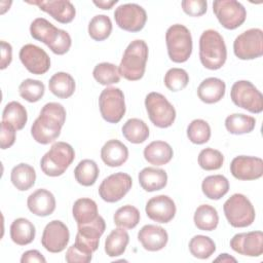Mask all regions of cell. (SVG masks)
Instances as JSON below:
<instances>
[{"label": "cell", "mask_w": 263, "mask_h": 263, "mask_svg": "<svg viewBox=\"0 0 263 263\" xmlns=\"http://www.w3.org/2000/svg\"><path fill=\"white\" fill-rule=\"evenodd\" d=\"M65 121L66 110L63 105L55 102L47 103L33 122L31 135L37 143L49 144L59 138Z\"/></svg>", "instance_id": "6da1fadb"}, {"label": "cell", "mask_w": 263, "mask_h": 263, "mask_svg": "<svg viewBox=\"0 0 263 263\" xmlns=\"http://www.w3.org/2000/svg\"><path fill=\"white\" fill-rule=\"evenodd\" d=\"M199 59L210 70L220 69L226 62L227 49L221 34L216 30H205L199 38Z\"/></svg>", "instance_id": "7a4b0ae2"}, {"label": "cell", "mask_w": 263, "mask_h": 263, "mask_svg": "<svg viewBox=\"0 0 263 263\" xmlns=\"http://www.w3.org/2000/svg\"><path fill=\"white\" fill-rule=\"evenodd\" d=\"M148 60V45L144 40L137 39L132 41L122 55L118 67L119 74L129 81L140 80L146 69Z\"/></svg>", "instance_id": "3957f363"}, {"label": "cell", "mask_w": 263, "mask_h": 263, "mask_svg": "<svg viewBox=\"0 0 263 263\" xmlns=\"http://www.w3.org/2000/svg\"><path fill=\"white\" fill-rule=\"evenodd\" d=\"M74 158L75 152L70 144L66 142H55L42 156L40 167L46 176L58 177L66 172Z\"/></svg>", "instance_id": "277c9868"}, {"label": "cell", "mask_w": 263, "mask_h": 263, "mask_svg": "<svg viewBox=\"0 0 263 263\" xmlns=\"http://www.w3.org/2000/svg\"><path fill=\"white\" fill-rule=\"evenodd\" d=\"M165 42L170 59L175 63L186 62L192 52L190 31L181 24L171 26L165 33Z\"/></svg>", "instance_id": "5b68a950"}, {"label": "cell", "mask_w": 263, "mask_h": 263, "mask_svg": "<svg viewBox=\"0 0 263 263\" xmlns=\"http://www.w3.org/2000/svg\"><path fill=\"white\" fill-rule=\"evenodd\" d=\"M223 210L228 223L233 227H248L255 221V209L243 194L235 193L231 195L224 202Z\"/></svg>", "instance_id": "8992f818"}, {"label": "cell", "mask_w": 263, "mask_h": 263, "mask_svg": "<svg viewBox=\"0 0 263 263\" xmlns=\"http://www.w3.org/2000/svg\"><path fill=\"white\" fill-rule=\"evenodd\" d=\"M145 107L150 121L157 127H170L176 119L174 106L159 92H149L145 99Z\"/></svg>", "instance_id": "52a82bcc"}, {"label": "cell", "mask_w": 263, "mask_h": 263, "mask_svg": "<svg viewBox=\"0 0 263 263\" xmlns=\"http://www.w3.org/2000/svg\"><path fill=\"white\" fill-rule=\"evenodd\" d=\"M230 98L234 105L251 113H261L263 110V96L258 88L248 80H238L233 83Z\"/></svg>", "instance_id": "ba28073f"}, {"label": "cell", "mask_w": 263, "mask_h": 263, "mask_svg": "<svg viewBox=\"0 0 263 263\" xmlns=\"http://www.w3.org/2000/svg\"><path fill=\"white\" fill-rule=\"evenodd\" d=\"M99 107L102 117L107 122H119L125 114V102L122 90L117 87L103 89L99 97Z\"/></svg>", "instance_id": "9c48e42d"}, {"label": "cell", "mask_w": 263, "mask_h": 263, "mask_svg": "<svg viewBox=\"0 0 263 263\" xmlns=\"http://www.w3.org/2000/svg\"><path fill=\"white\" fill-rule=\"evenodd\" d=\"M234 54L239 60H254L263 54V32L252 28L239 34L233 42Z\"/></svg>", "instance_id": "30bf717a"}, {"label": "cell", "mask_w": 263, "mask_h": 263, "mask_svg": "<svg viewBox=\"0 0 263 263\" xmlns=\"http://www.w3.org/2000/svg\"><path fill=\"white\" fill-rule=\"evenodd\" d=\"M213 11L219 23L228 30L238 28L247 17L246 8L235 0H216L213 2Z\"/></svg>", "instance_id": "8fae6325"}, {"label": "cell", "mask_w": 263, "mask_h": 263, "mask_svg": "<svg viewBox=\"0 0 263 263\" xmlns=\"http://www.w3.org/2000/svg\"><path fill=\"white\" fill-rule=\"evenodd\" d=\"M133 185L132 177L125 173H115L105 178L100 187V197L107 202L119 201L130 190Z\"/></svg>", "instance_id": "7c38bea8"}, {"label": "cell", "mask_w": 263, "mask_h": 263, "mask_svg": "<svg viewBox=\"0 0 263 263\" xmlns=\"http://www.w3.org/2000/svg\"><path fill=\"white\" fill-rule=\"evenodd\" d=\"M114 18L119 28L128 32H139L146 24L145 9L136 3L119 5L114 11Z\"/></svg>", "instance_id": "4fadbf2b"}, {"label": "cell", "mask_w": 263, "mask_h": 263, "mask_svg": "<svg viewBox=\"0 0 263 263\" xmlns=\"http://www.w3.org/2000/svg\"><path fill=\"white\" fill-rule=\"evenodd\" d=\"M78 231L75 238V246L86 252L91 254L97 251L100 242V237L105 232L106 223L103 217L100 215L92 221L87 224L77 225Z\"/></svg>", "instance_id": "5bb4252c"}, {"label": "cell", "mask_w": 263, "mask_h": 263, "mask_svg": "<svg viewBox=\"0 0 263 263\" xmlns=\"http://www.w3.org/2000/svg\"><path fill=\"white\" fill-rule=\"evenodd\" d=\"M70 240V232L66 224L60 220L50 221L44 228L41 243L50 253L64 251Z\"/></svg>", "instance_id": "9a60e30c"}, {"label": "cell", "mask_w": 263, "mask_h": 263, "mask_svg": "<svg viewBox=\"0 0 263 263\" xmlns=\"http://www.w3.org/2000/svg\"><path fill=\"white\" fill-rule=\"evenodd\" d=\"M20 60L32 74L42 75L50 68V59L41 47L35 44H26L20 50Z\"/></svg>", "instance_id": "2e32d148"}, {"label": "cell", "mask_w": 263, "mask_h": 263, "mask_svg": "<svg viewBox=\"0 0 263 263\" xmlns=\"http://www.w3.org/2000/svg\"><path fill=\"white\" fill-rule=\"evenodd\" d=\"M230 172L235 179L241 181L257 180L263 175V160L255 156H236L230 163Z\"/></svg>", "instance_id": "e0dca14e"}, {"label": "cell", "mask_w": 263, "mask_h": 263, "mask_svg": "<svg viewBox=\"0 0 263 263\" xmlns=\"http://www.w3.org/2000/svg\"><path fill=\"white\" fill-rule=\"evenodd\" d=\"M230 247L240 255L259 257L263 254V233L262 231L237 233L231 238Z\"/></svg>", "instance_id": "ac0fdd59"}, {"label": "cell", "mask_w": 263, "mask_h": 263, "mask_svg": "<svg viewBox=\"0 0 263 263\" xmlns=\"http://www.w3.org/2000/svg\"><path fill=\"white\" fill-rule=\"evenodd\" d=\"M148 218L158 223H168L176 215V204L167 195H157L150 198L145 208Z\"/></svg>", "instance_id": "d6986e66"}, {"label": "cell", "mask_w": 263, "mask_h": 263, "mask_svg": "<svg viewBox=\"0 0 263 263\" xmlns=\"http://www.w3.org/2000/svg\"><path fill=\"white\" fill-rule=\"evenodd\" d=\"M28 3L37 5L42 11L48 13L52 18L61 24L71 23L76 14L74 5L68 0H38L28 1Z\"/></svg>", "instance_id": "ffe728a7"}, {"label": "cell", "mask_w": 263, "mask_h": 263, "mask_svg": "<svg viewBox=\"0 0 263 263\" xmlns=\"http://www.w3.org/2000/svg\"><path fill=\"white\" fill-rule=\"evenodd\" d=\"M138 239L145 250L156 252L162 250L166 246L168 235L164 228L157 225L148 224L140 229Z\"/></svg>", "instance_id": "44dd1931"}, {"label": "cell", "mask_w": 263, "mask_h": 263, "mask_svg": "<svg viewBox=\"0 0 263 263\" xmlns=\"http://www.w3.org/2000/svg\"><path fill=\"white\" fill-rule=\"evenodd\" d=\"M27 205L31 213L39 217L51 215L55 210V198L46 189H37L28 196Z\"/></svg>", "instance_id": "7402d4cb"}, {"label": "cell", "mask_w": 263, "mask_h": 263, "mask_svg": "<svg viewBox=\"0 0 263 263\" xmlns=\"http://www.w3.org/2000/svg\"><path fill=\"white\" fill-rule=\"evenodd\" d=\"M101 158L108 166H120L128 158V149L118 140H109L101 149Z\"/></svg>", "instance_id": "603a6c76"}, {"label": "cell", "mask_w": 263, "mask_h": 263, "mask_svg": "<svg viewBox=\"0 0 263 263\" xmlns=\"http://www.w3.org/2000/svg\"><path fill=\"white\" fill-rule=\"evenodd\" d=\"M225 82L216 77H209L200 82L197 87V96L205 104L219 102L225 95Z\"/></svg>", "instance_id": "cb8c5ba5"}, {"label": "cell", "mask_w": 263, "mask_h": 263, "mask_svg": "<svg viewBox=\"0 0 263 263\" xmlns=\"http://www.w3.org/2000/svg\"><path fill=\"white\" fill-rule=\"evenodd\" d=\"M174 151L171 145L164 141H153L144 149L145 159L153 165H163L171 161Z\"/></svg>", "instance_id": "d4e9b609"}, {"label": "cell", "mask_w": 263, "mask_h": 263, "mask_svg": "<svg viewBox=\"0 0 263 263\" xmlns=\"http://www.w3.org/2000/svg\"><path fill=\"white\" fill-rule=\"evenodd\" d=\"M139 183L147 192L161 190L166 186L167 175L164 170L156 167H145L139 173Z\"/></svg>", "instance_id": "484cf974"}, {"label": "cell", "mask_w": 263, "mask_h": 263, "mask_svg": "<svg viewBox=\"0 0 263 263\" xmlns=\"http://www.w3.org/2000/svg\"><path fill=\"white\" fill-rule=\"evenodd\" d=\"M59 32L60 29L43 17L35 18L30 26L31 36L34 39L46 44L47 47H49L55 41Z\"/></svg>", "instance_id": "4316f807"}, {"label": "cell", "mask_w": 263, "mask_h": 263, "mask_svg": "<svg viewBox=\"0 0 263 263\" xmlns=\"http://www.w3.org/2000/svg\"><path fill=\"white\" fill-rule=\"evenodd\" d=\"M35 226L26 218H17L10 225V238L18 246L31 243L35 238Z\"/></svg>", "instance_id": "83f0119b"}, {"label": "cell", "mask_w": 263, "mask_h": 263, "mask_svg": "<svg viewBox=\"0 0 263 263\" xmlns=\"http://www.w3.org/2000/svg\"><path fill=\"white\" fill-rule=\"evenodd\" d=\"M75 80L66 72H58L53 74L49 81V90L60 99H68L75 91Z\"/></svg>", "instance_id": "f1b7e54d"}, {"label": "cell", "mask_w": 263, "mask_h": 263, "mask_svg": "<svg viewBox=\"0 0 263 263\" xmlns=\"http://www.w3.org/2000/svg\"><path fill=\"white\" fill-rule=\"evenodd\" d=\"M10 180L17 190L26 191L35 184L36 172L30 164L20 163L11 170Z\"/></svg>", "instance_id": "f546056e"}, {"label": "cell", "mask_w": 263, "mask_h": 263, "mask_svg": "<svg viewBox=\"0 0 263 263\" xmlns=\"http://www.w3.org/2000/svg\"><path fill=\"white\" fill-rule=\"evenodd\" d=\"M201 190L208 198L218 200L228 192L229 182L227 178L222 175L209 176L202 181Z\"/></svg>", "instance_id": "4dcf8cb0"}, {"label": "cell", "mask_w": 263, "mask_h": 263, "mask_svg": "<svg viewBox=\"0 0 263 263\" xmlns=\"http://www.w3.org/2000/svg\"><path fill=\"white\" fill-rule=\"evenodd\" d=\"M72 214L77 225L87 224L99 216L98 205L96 201L90 198H79L73 204Z\"/></svg>", "instance_id": "1f68e13d"}, {"label": "cell", "mask_w": 263, "mask_h": 263, "mask_svg": "<svg viewBox=\"0 0 263 263\" xmlns=\"http://www.w3.org/2000/svg\"><path fill=\"white\" fill-rule=\"evenodd\" d=\"M129 235L124 228L112 230L105 240V252L109 257H118L122 255L128 245Z\"/></svg>", "instance_id": "d6a6232c"}, {"label": "cell", "mask_w": 263, "mask_h": 263, "mask_svg": "<svg viewBox=\"0 0 263 263\" xmlns=\"http://www.w3.org/2000/svg\"><path fill=\"white\" fill-rule=\"evenodd\" d=\"M194 224L202 231H212L217 228L219 216L217 210L210 204L199 205L194 213Z\"/></svg>", "instance_id": "836d02e7"}, {"label": "cell", "mask_w": 263, "mask_h": 263, "mask_svg": "<svg viewBox=\"0 0 263 263\" xmlns=\"http://www.w3.org/2000/svg\"><path fill=\"white\" fill-rule=\"evenodd\" d=\"M123 137L133 144H141L149 137L148 125L139 118H130L122 126Z\"/></svg>", "instance_id": "e575fe53"}, {"label": "cell", "mask_w": 263, "mask_h": 263, "mask_svg": "<svg viewBox=\"0 0 263 263\" xmlns=\"http://www.w3.org/2000/svg\"><path fill=\"white\" fill-rule=\"evenodd\" d=\"M256 126V119L241 113L228 115L225 119V127L232 135H243L253 132Z\"/></svg>", "instance_id": "d590c367"}, {"label": "cell", "mask_w": 263, "mask_h": 263, "mask_svg": "<svg viewBox=\"0 0 263 263\" xmlns=\"http://www.w3.org/2000/svg\"><path fill=\"white\" fill-rule=\"evenodd\" d=\"M27 120V110L21 103L12 101L5 105L2 113V121L10 123L16 130H21L26 125Z\"/></svg>", "instance_id": "8d00e7d4"}, {"label": "cell", "mask_w": 263, "mask_h": 263, "mask_svg": "<svg viewBox=\"0 0 263 263\" xmlns=\"http://www.w3.org/2000/svg\"><path fill=\"white\" fill-rule=\"evenodd\" d=\"M99 173V166L93 160L83 159L75 167L74 177L80 185L87 187L96 183Z\"/></svg>", "instance_id": "74e56055"}, {"label": "cell", "mask_w": 263, "mask_h": 263, "mask_svg": "<svg viewBox=\"0 0 263 263\" xmlns=\"http://www.w3.org/2000/svg\"><path fill=\"white\" fill-rule=\"evenodd\" d=\"M112 32V22L105 14L95 15L88 24V35L96 41L107 39Z\"/></svg>", "instance_id": "f35d334b"}, {"label": "cell", "mask_w": 263, "mask_h": 263, "mask_svg": "<svg viewBox=\"0 0 263 263\" xmlns=\"http://www.w3.org/2000/svg\"><path fill=\"white\" fill-rule=\"evenodd\" d=\"M191 255L198 259H208L216 251V245L212 238L205 235H195L189 241Z\"/></svg>", "instance_id": "ab89813d"}, {"label": "cell", "mask_w": 263, "mask_h": 263, "mask_svg": "<svg viewBox=\"0 0 263 263\" xmlns=\"http://www.w3.org/2000/svg\"><path fill=\"white\" fill-rule=\"evenodd\" d=\"M140 212L137 208L130 204L123 205L119 208L113 217L114 223L116 226L125 228V229H133L135 228L140 222Z\"/></svg>", "instance_id": "60d3db41"}, {"label": "cell", "mask_w": 263, "mask_h": 263, "mask_svg": "<svg viewBox=\"0 0 263 263\" xmlns=\"http://www.w3.org/2000/svg\"><path fill=\"white\" fill-rule=\"evenodd\" d=\"M93 78L102 85H111L120 80L119 70L116 65L111 63H100L92 71Z\"/></svg>", "instance_id": "b9f144b4"}, {"label": "cell", "mask_w": 263, "mask_h": 263, "mask_svg": "<svg viewBox=\"0 0 263 263\" xmlns=\"http://www.w3.org/2000/svg\"><path fill=\"white\" fill-rule=\"evenodd\" d=\"M45 86L43 82L36 79H25L18 86L20 96L30 103L38 102L44 95Z\"/></svg>", "instance_id": "7bdbcfd3"}, {"label": "cell", "mask_w": 263, "mask_h": 263, "mask_svg": "<svg viewBox=\"0 0 263 263\" xmlns=\"http://www.w3.org/2000/svg\"><path fill=\"white\" fill-rule=\"evenodd\" d=\"M187 137L193 144H204L211 138V127L205 120L194 119L187 127Z\"/></svg>", "instance_id": "ee69618b"}, {"label": "cell", "mask_w": 263, "mask_h": 263, "mask_svg": "<svg viewBox=\"0 0 263 263\" xmlns=\"http://www.w3.org/2000/svg\"><path fill=\"white\" fill-rule=\"evenodd\" d=\"M224 162L223 154L216 149L205 148L199 152L198 164L205 171L219 170Z\"/></svg>", "instance_id": "f6af8a7d"}, {"label": "cell", "mask_w": 263, "mask_h": 263, "mask_svg": "<svg viewBox=\"0 0 263 263\" xmlns=\"http://www.w3.org/2000/svg\"><path fill=\"white\" fill-rule=\"evenodd\" d=\"M189 82L188 73L181 68H172L164 75V84L172 91L184 89Z\"/></svg>", "instance_id": "bcb514c9"}, {"label": "cell", "mask_w": 263, "mask_h": 263, "mask_svg": "<svg viewBox=\"0 0 263 263\" xmlns=\"http://www.w3.org/2000/svg\"><path fill=\"white\" fill-rule=\"evenodd\" d=\"M71 44H72V40H71L69 33L66 32L65 30L60 29V32H59V35H58L55 41L48 48L53 53L62 55L69 51Z\"/></svg>", "instance_id": "7dc6e473"}, {"label": "cell", "mask_w": 263, "mask_h": 263, "mask_svg": "<svg viewBox=\"0 0 263 263\" xmlns=\"http://www.w3.org/2000/svg\"><path fill=\"white\" fill-rule=\"evenodd\" d=\"M183 11L190 16H200L206 12L208 2L204 0H183Z\"/></svg>", "instance_id": "c3c4849f"}, {"label": "cell", "mask_w": 263, "mask_h": 263, "mask_svg": "<svg viewBox=\"0 0 263 263\" xmlns=\"http://www.w3.org/2000/svg\"><path fill=\"white\" fill-rule=\"evenodd\" d=\"M15 128L10 123L5 121L1 122V133H0V145L1 149H7L14 144L15 141Z\"/></svg>", "instance_id": "681fc988"}, {"label": "cell", "mask_w": 263, "mask_h": 263, "mask_svg": "<svg viewBox=\"0 0 263 263\" xmlns=\"http://www.w3.org/2000/svg\"><path fill=\"white\" fill-rule=\"evenodd\" d=\"M65 260L68 263H88L91 261V254L83 252L75 245H73L67 250Z\"/></svg>", "instance_id": "f907efd6"}, {"label": "cell", "mask_w": 263, "mask_h": 263, "mask_svg": "<svg viewBox=\"0 0 263 263\" xmlns=\"http://www.w3.org/2000/svg\"><path fill=\"white\" fill-rule=\"evenodd\" d=\"M1 65L0 69L4 70L12 61V47L6 41H1Z\"/></svg>", "instance_id": "816d5d0a"}, {"label": "cell", "mask_w": 263, "mask_h": 263, "mask_svg": "<svg viewBox=\"0 0 263 263\" xmlns=\"http://www.w3.org/2000/svg\"><path fill=\"white\" fill-rule=\"evenodd\" d=\"M22 263H30V262H39V263H45L46 259L43 257V255L37 251V250H29L25 252L22 255L21 258Z\"/></svg>", "instance_id": "f5cc1de1"}, {"label": "cell", "mask_w": 263, "mask_h": 263, "mask_svg": "<svg viewBox=\"0 0 263 263\" xmlns=\"http://www.w3.org/2000/svg\"><path fill=\"white\" fill-rule=\"evenodd\" d=\"M117 2H118L117 0H112V1H108V0L107 1L106 0H99V1H97V0H95L93 4L96 6H98V7H100L101 9L107 10V9H111L112 6L115 5Z\"/></svg>", "instance_id": "db71d44e"}, {"label": "cell", "mask_w": 263, "mask_h": 263, "mask_svg": "<svg viewBox=\"0 0 263 263\" xmlns=\"http://www.w3.org/2000/svg\"><path fill=\"white\" fill-rule=\"evenodd\" d=\"M215 261H216V262H217V261H222V262H236V259L233 258V257H231L230 255L224 253V254H221L219 257H217V258L215 259Z\"/></svg>", "instance_id": "11a10c76"}]
</instances>
